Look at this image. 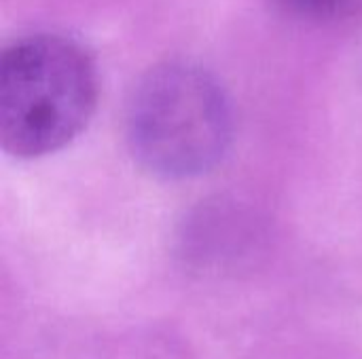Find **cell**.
<instances>
[{"mask_svg":"<svg viewBox=\"0 0 362 359\" xmlns=\"http://www.w3.org/2000/svg\"><path fill=\"white\" fill-rule=\"evenodd\" d=\"M100 80L89 51L62 34L15 40L0 57V144L13 159L66 148L89 125Z\"/></svg>","mask_w":362,"mask_h":359,"instance_id":"1","label":"cell"},{"mask_svg":"<svg viewBox=\"0 0 362 359\" xmlns=\"http://www.w3.org/2000/svg\"><path fill=\"white\" fill-rule=\"evenodd\" d=\"M138 165L161 180H191L229 150L233 116L218 80L189 61L151 68L136 85L125 116Z\"/></svg>","mask_w":362,"mask_h":359,"instance_id":"2","label":"cell"},{"mask_svg":"<svg viewBox=\"0 0 362 359\" xmlns=\"http://www.w3.org/2000/svg\"><path fill=\"white\" fill-rule=\"evenodd\" d=\"M284 11L310 21H341L358 13L362 0H276Z\"/></svg>","mask_w":362,"mask_h":359,"instance_id":"3","label":"cell"}]
</instances>
